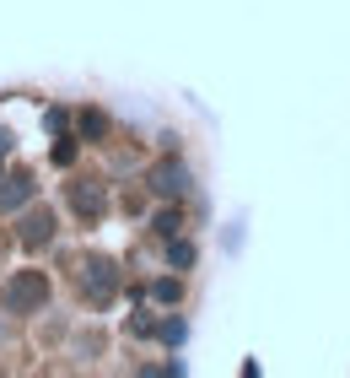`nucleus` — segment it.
<instances>
[{
  "mask_svg": "<svg viewBox=\"0 0 350 378\" xmlns=\"http://www.w3.org/2000/svg\"><path fill=\"white\" fill-rule=\"evenodd\" d=\"M43 303V276H22L6 287V308H38Z\"/></svg>",
  "mask_w": 350,
  "mask_h": 378,
  "instance_id": "f257e3e1",
  "label": "nucleus"
},
{
  "mask_svg": "<svg viewBox=\"0 0 350 378\" xmlns=\"http://www.w3.org/2000/svg\"><path fill=\"white\" fill-rule=\"evenodd\" d=\"M151 179H157V189H162V195H183V189H189V173H183L178 162H168V168H157V173H151Z\"/></svg>",
  "mask_w": 350,
  "mask_h": 378,
  "instance_id": "f03ea898",
  "label": "nucleus"
},
{
  "mask_svg": "<svg viewBox=\"0 0 350 378\" xmlns=\"http://www.w3.org/2000/svg\"><path fill=\"white\" fill-rule=\"evenodd\" d=\"M27 195H33V184H27V179H6V189H0V206H22Z\"/></svg>",
  "mask_w": 350,
  "mask_h": 378,
  "instance_id": "7ed1b4c3",
  "label": "nucleus"
},
{
  "mask_svg": "<svg viewBox=\"0 0 350 378\" xmlns=\"http://www.w3.org/2000/svg\"><path fill=\"white\" fill-rule=\"evenodd\" d=\"M86 270H92V276H86L92 292H108V287H113V265H86Z\"/></svg>",
  "mask_w": 350,
  "mask_h": 378,
  "instance_id": "20e7f679",
  "label": "nucleus"
},
{
  "mask_svg": "<svg viewBox=\"0 0 350 378\" xmlns=\"http://www.w3.org/2000/svg\"><path fill=\"white\" fill-rule=\"evenodd\" d=\"M22 238H27V244H43V238H48V217H27Z\"/></svg>",
  "mask_w": 350,
  "mask_h": 378,
  "instance_id": "39448f33",
  "label": "nucleus"
}]
</instances>
